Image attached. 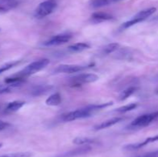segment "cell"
Wrapping results in <instances>:
<instances>
[{"instance_id": "obj_1", "label": "cell", "mask_w": 158, "mask_h": 157, "mask_svg": "<svg viewBox=\"0 0 158 157\" xmlns=\"http://www.w3.org/2000/svg\"><path fill=\"white\" fill-rule=\"evenodd\" d=\"M114 104L113 102H108V103H100V104H93L89 106H85L83 108L76 109L72 112H67L62 116V119L64 122H71L77 119H81L88 118L90 117L97 111L105 109L106 107L112 106Z\"/></svg>"}, {"instance_id": "obj_2", "label": "cell", "mask_w": 158, "mask_h": 157, "mask_svg": "<svg viewBox=\"0 0 158 157\" xmlns=\"http://www.w3.org/2000/svg\"><path fill=\"white\" fill-rule=\"evenodd\" d=\"M49 62H50V61L48 58H41V59L34 61L28 65L27 66H26L24 69H22L15 75L23 78H26V77L30 76V75H34L40 71L43 70L49 64Z\"/></svg>"}, {"instance_id": "obj_3", "label": "cell", "mask_w": 158, "mask_h": 157, "mask_svg": "<svg viewBox=\"0 0 158 157\" xmlns=\"http://www.w3.org/2000/svg\"><path fill=\"white\" fill-rule=\"evenodd\" d=\"M157 11V9L155 7H151L149 9H143V10L140 11L139 12H137L134 17H133L131 19H130L129 21H127L125 22H123V24L120 26V29L123 30V29H127L128 28L131 27V26H134V25L137 24L139 22H141L144 21V20L148 19L150 16L153 15L154 12Z\"/></svg>"}, {"instance_id": "obj_4", "label": "cell", "mask_w": 158, "mask_h": 157, "mask_svg": "<svg viewBox=\"0 0 158 157\" xmlns=\"http://www.w3.org/2000/svg\"><path fill=\"white\" fill-rule=\"evenodd\" d=\"M57 2L55 0H46L40 3L35 9L34 16L36 18H43L50 15L56 9Z\"/></svg>"}, {"instance_id": "obj_5", "label": "cell", "mask_w": 158, "mask_h": 157, "mask_svg": "<svg viewBox=\"0 0 158 157\" xmlns=\"http://www.w3.org/2000/svg\"><path fill=\"white\" fill-rule=\"evenodd\" d=\"M158 118V111L151 113L143 114L137 117L132 123H131L130 126L134 128H143L149 126L151 123Z\"/></svg>"}, {"instance_id": "obj_6", "label": "cell", "mask_w": 158, "mask_h": 157, "mask_svg": "<svg viewBox=\"0 0 158 157\" xmlns=\"http://www.w3.org/2000/svg\"><path fill=\"white\" fill-rule=\"evenodd\" d=\"M93 67V65L89 66H80V65L61 64L55 68L52 71V74L60 73H75V72H83L89 68Z\"/></svg>"}, {"instance_id": "obj_7", "label": "cell", "mask_w": 158, "mask_h": 157, "mask_svg": "<svg viewBox=\"0 0 158 157\" xmlns=\"http://www.w3.org/2000/svg\"><path fill=\"white\" fill-rule=\"evenodd\" d=\"M99 79V76L94 73H81L71 78L72 84L83 85L86 83H93Z\"/></svg>"}, {"instance_id": "obj_8", "label": "cell", "mask_w": 158, "mask_h": 157, "mask_svg": "<svg viewBox=\"0 0 158 157\" xmlns=\"http://www.w3.org/2000/svg\"><path fill=\"white\" fill-rule=\"evenodd\" d=\"M71 38H72V35L69 34H60V35H55L47 41L44 42L43 43V46H47V47L48 46H60V45L68 42Z\"/></svg>"}, {"instance_id": "obj_9", "label": "cell", "mask_w": 158, "mask_h": 157, "mask_svg": "<svg viewBox=\"0 0 158 157\" xmlns=\"http://www.w3.org/2000/svg\"><path fill=\"white\" fill-rule=\"evenodd\" d=\"M91 150H92V148L89 146H88V145H86V146H80V147L77 148V149H72V150L64 152V153L61 154V155H58L56 157H77L79 156V155H82L88 153Z\"/></svg>"}, {"instance_id": "obj_10", "label": "cell", "mask_w": 158, "mask_h": 157, "mask_svg": "<svg viewBox=\"0 0 158 157\" xmlns=\"http://www.w3.org/2000/svg\"><path fill=\"white\" fill-rule=\"evenodd\" d=\"M54 89L52 85H39L32 88L31 90V95L33 96H41L50 92Z\"/></svg>"}, {"instance_id": "obj_11", "label": "cell", "mask_w": 158, "mask_h": 157, "mask_svg": "<svg viewBox=\"0 0 158 157\" xmlns=\"http://www.w3.org/2000/svg\"><path fill=\"white\" fill-rule=\"evenodd\" d=\"M158 141V135H155V136L149 137V138L146 139L144 141H143L142 143H134V144H130L127 145L123 147V149H127V150H137V149H140V148H143L144 146H146L147 145L150 144V143H154V142Z\"/></svg>"}, {"instance_id": "obj_12", "label": "cell", "mask_w": 158, "mask_h": 157, "mask_svg": "<svg viewBox=\"0 0 158 157\" xmlns=\"http://www.w3.org/2000/svg\"><path fill=\"white\" fill-rule=\"evenodd\" d=\"M113 19H114V17L110 14L106 13V12H94L91 15V21L96 23L110 21V20Z\"/></svg>"}, {"instance_id": "obj_13", "label": "cell", "mask_w": 158, "mask_h": 157, "mask_svg": "<svg viewBox=\"0 0 158 157\" xmlns=\"http://www.w3.org/2000/svg\"><path fill=\"white\" fill-rule=\"evenodd\" d=\"M123 119V118H122V117H114V118L106 120V121L97 125V126H94V130L97 131V130H102V129H107V128L111 127V126H114V125H116L117 123H120V122H121Z\"/></svg>"}, {"instance_id": "obj_14", "label": "cell", "mask_w": 158, "mask_h": 157, "mask_svg": "<svg viewBox=\"0 0 158 157\" xmlns=\"http://www.w3.org/2000/svg\"><path fill=\"white\" fill-rule=\"evenodd\" d=\"M62 97L59 92H55L46 99V104L49 106H57L61 103Z\"/></svg>"}, {"instance_id": "obj_15", "label": "cell", "mask_w": 158, "mask_h": 157, "mask_svg": "<svg viewBox=\"0 0 158 157\" xmlns=\"http://www.w3.org/2000/svg\"><path fill=\"white\" fill-rule=\"evenodd\" d=\"M26 104L24 101H20V100H15V101H12L9 103V104L6 106V111L9 112H14L16 111L19 110L24 105Z\"/></svg>"}, {"instance_id": "obj_16", "label": "cell", "mask_w": 158, "mask_h": 157, "mask_svg": "<svg viewBox=\"0 0 158 157\" xmlns=\"http://www.w3.org/2000/svg\"><path fill=\"white\" fill-rule=\"evenodd\" d=\"M90 48L89 45L85 42H78L73 45H71L68 47V50L71 52H80Z\"/></svg>"}, {"instance_id": "obj_17", "label": "cell", "mask_w": 158, "mask_h": 157, "mask_svg": "<svg viewBox=\"0 0 158 157\" xmlns=\"http://www.w3.org/2000/svg\"><path fill=\"white\" fill-rule=\"evenodd\" d=\"M137 87H135V86H129V87H127V89H125L124 90H123L120 92V94L119 95L118 97L119 99H120V101L126 100L127 99H128L130 96H131V95L137 91Z\"/></svg>"}, {"instance_id": "obj_18", "label": "cell", "mask_w": 158, "mask_h": 157, "mask_svg": "<svg viewBox=\"0 0 158 157\" xmlns=\"http://www.w3.org/2000/svg\"><path fill=\"white\" fill-rule=\"evenodd\" d=\"M73 143L78 146H86L89 144H94L97 143L94 139L88 138V137H77L73 140Z\"/></svg>"}, {"instance_id": "obj_19", "label": "cell", "mask_w": 158, "mask_h": 157, "mask_svg": "<svg viewBox=\"0 0 158 157\" xmlns=\"http://www.w3.org/2000/svg\"><path fill=\"white\" fill-rule=\"evenodd\" d=\"M120 48V44L117 42H113L110 43V44L106 45V46H104L102 50V53L103 55H109V54L113 53V52L117 51Z\"/></svg>"}, {"instance_id": "obj_20", "label": "cell", "mask_w": 158, "mask_h": 157, "mask_svg": "<svg viewBox=\"0 0 158 157\" xmlns=\"http://www.w3.org/2000/svg\"><path fill=\"white\" fill-rule=\"evenodd\" d=\"M17 6V2L15 1H7L5 3H0V14H4L9 12L11 9Z\"/></svg>"}, {"instance_id": "obj_21", "label": "cell", "mask_w": 158, "mask_h": 157, "mask_svg": "<svg viewBox=\"0 0 158 157\" xmlns=\"http://www.w3.org/2000/svg\"><path fill=\"white\" fill-rule=\"evenodd\" d=\"M110 0H90L89 2L90 7L97 9V8L104 7V6H109L111 4Z\"/></svg>"}, {"instance_id": "obj_22", "label": "cell", "mask_w": 158, "mask_h": 157, "mask_svg": "<svg viewBox=\"0 0 158 157\" xmlns=\"http://www.w3.org/2000/svg\"><path fill=\"white\" fill-rule=\"evenodd\" d=\"M137 106H138V104H137V103H131V104L121 106V107L115 109L114 112H119V113H124V112H130V111L134 110V109H135Z\"/></svg>"}, {"instance_id": "obj_23", "label": "cell", "mask_w": 158, "mask_h": 157, "mask_svg": "<svg viewBox=\"0 0 158 157\" xmlns=\"http://www.w3.org/2000/svg\"><path fill=\"white\" fill-rule=\"evenodd\" d=\"M131 52L127 49H121V50H117V52L116 53L114 58L117 59H127L130 58L131 57Z\"/></svg>"}, {"instance_id": "obj_24", "label": "cell", "mask_w": 158, "mask_h": 157, "mask_svg": "<svg viewBox=\"0 0 158 157\" xmlns=\"http://www.w3.org/2000/svg\"><path fill=\"white\" fill-rule=\"evenodd\" d=\"M20 62H21V61L19 60V61H13V62H8V63H6V64L2 65V66L0 67V74H2V72H5L6 71L9 70V69H11L12 68L15 67V66L19 65Z\"/></svg>"}, {"instance_id": "obj_25", "label": "cell", "mask_w": 158, "mask_h": 157, "mask_svg": "<svg viewBox=\"0 0 158 157\" xmlns=\"http://www.w3.org/2000/svg\"><path fill=\"white\" fill-rule=\"evenodd\" d=\"M32 153L29 152H14V153L6 154V155H0V157H32Z\"/></svg>"}, {"instance_id": "obj_26", "label": "cell", "mask_w": 158, "mask_h": 157, "mask_svg": "<svg viewBox=\"0 0 158 157\" xmlns=\"http://www.w3.org/2000/svg\"><path fill=\"white\" fill-rule=\"evenodd\" d=\"M9 126H10V124L9 123L0 119V131H2L4 129H7Z\"/></svg>"}, {"instance_id": "obj_27", "label": "cell", "mask_w": 158, "mask_h": 157, "mask_svg": "<svg viewBox=\"0 0 158 157\" xmlns=\"http://www.w3.org/2000/svg\"><path fill=\"white\" fill-rule=\"evenodd\" d=\"M151 21H153V22H158V15H156V16H154V18H151Z\"/></svg>"}, {"instance_id": "obj_28", "label": "cell", "mask_w": 158, "mask_h": 157, "mask_svg": "<svg viewBox=\"0 0 158 157\" xmlns=\"http://www.w3.org/2000/svg\"><path fill=\"white\" fill-rule=\"evenodd\" d=\"M111 2H120L122 1V0H110Z\"/></svg>"}, {"instance_id": "obj_29", "label": "cell", "mask_w": 158, "mask_h": 157, "mask_svg": "<svg viewBox=\"0 0 158 157\" xmlns=\"http://www.w3.org/2000/svg\"><path fill=\"white\" fill-rule=\"evenodd\" d=\"M6 1H12V0H6Z\"/></svg>"}, {"instance_id": "obj_30", "label": "cell", "mask_w": 158, "mask_h": 157, "mask_svg": "<svg viewBox=\"0 0 158 157\" xmlns=\"http://www.w3.org/2000/svg\"><path fill=\"white\" fill-rule=\"evenodd\" d=\"M157 78H158V75H157Z\"/></svg>"}]
</instances>
